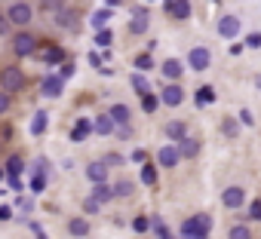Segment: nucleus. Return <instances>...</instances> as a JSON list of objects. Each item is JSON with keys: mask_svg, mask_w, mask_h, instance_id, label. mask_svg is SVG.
Instances as JSON below:
<instances>
[{"mask_svg": "<svg viewBox=\"0 0 261 239\" xmlns=\"http://www.w3.org/2000/svg\"><path fill=\"white\" fill-rule=\"evenodd\" d=\"M111 40H114V34H111L108 28H95V43H98L101 49H108V46H111Z\"/></svg>", "mask_w": 261, "mask_h": 239, "instance_id": "obj_29", "label": "nucleus"}, {"mask_svg": "<svg viewBox=\"0 0 261 239\" xmlns=\"http://www.w3.org/2000/svg\"><path fill=\"white\" fill-rule=\"evenodd\" d=\"M157 160H160V166H166V169H172L178 160H181V154H178V147H160V154H157Z\"/></svg>", "mask_w": 261, "mask_h": 239, "instance_id": "obj_17", "label": "nucleus"}, {"mask_svg": "<svg viewBox=\"0 0 261 239\" xmlns=\"http://www.w3.org/2000/svg\"><path fill=\"white\" fill-rule=\"evenodd\" d=\"M46 126H49V113H46V110H37V113L31 116V135H43Z\"/></svg>", "mask_w": 261, "mask_h": 239, "instance_id": "obj_16", "label": "nucleus"}, {"mask_svg": "<svg viewBox=\"0 0 261 239\" xmlns=\"http://www.w3.org/2000/svg\"><path fill=\"white\" fill-rule=\"evenodd\" d=\"M133 160H136V163H145V160H148V154H145V151H136V154H133Z\"/></svg>", "mask_w": 261, "mask_h": 239, "instance_id": "obj_50", "label": "nucleus"}, {"mask_svg": "<svg viewBox=\"0 0 261 239\" xmlns=\"http://www.w3.org/2000/svg\"><path fill=\"white\" fill-rule=\"evenodd\" d=\"M166 135H169L172 141H181V138H185V123H178V120H175V123H169V126H166Z\"/></svg>", "mask_w": 261, "mask_h": 239, "instance_id": "obj_28", "label": "nucleus"}, {"mask_svg": "<svg viewBox=\"0 0 261 239\" xmlns=\"http://www.w3.org/2000/svg\"><path fill=\"white\" fill-rule=\"evenodd\" d=\"M65 4L62 0H40V10H46V13H56V10H62Z\"/></svg>", "mask_w": 261, "mask_h": 239, "instance_id": "obj_37", "label": "nucleus"}, {"mask_svg": "<svg viewBox=\"0 0 261 239\" xmlns=\"http://www.w3.org/2000/svg\"><path fill=\"white\" fill-rule=\"evenodd\" d=\"M105 4H108V7H117V4H123V0H105Z\"/></svg>", "mask_w": 261, "mask_h": 239, "instance_id": "obj_52", "label": "nucleus"}, {"mask_svg": "<svg viewBox=\"0 0 261 239\" xmlns=\"http://www.w3.org/2000/svg\"><path fill=\"white\" fill-rule=\"evenodd\" d=\"M178 154H181V157H197V154H200V141H194V138H181Z\"/></svg>", "mask_w": 261, "mask_h": 239, "instance_id": "obj_24", "label": "nucleus"}, {"mask_svg": "<svg viewBox=\"0 0 261 239\" xmlns=\"http://www.w3.org/2000/svg\"><path fill=\"white\" fill-rule=\"evenodd\" d=\"M142 107H145L148 113H154V110H157V95H151V92H145V95H142Z\"/></svg>", "mask_w": 261, "mask_h": 239, "instance_id": "obj_34", "label": "nucleus"}, {"mask_svg": "<svg viewBox=\"0 0 261 239\" xmlns=\"http://www.w3.org/2000/svg\"><path fill=\"white\" fill-rule=\"evenodd\" d=\"M83 212H86V215H98V212H101V202H98V199H92V196H89V199H86V202H83Z\"/></svg>", "mask_w": 261, "mask_h": 239, "instance_id": "obj_35", "label": "nucleus"}, {"mask_svg": "<svg viewBox=\"0 0 261 239\" xmlns=\"http://www.w3.org/2000/svg\"><path fill=\"white\" fill-rule=\"evenodd\" d=\"M7 184H10L16 193H22V187H25V184H22V175H7Z\"/></svg>", "mask_w": 261, "mask_h": 239, "instance_id": "obj_38", "label": "nucleus"}, {"mask_svg": "<svg viewBox=\"0 0 261 239\" xmlns=\"http://www.w3.org/2000/svg\"><path fill=\"white\" fill-rule=\"evenodd\" d=\"M123 163H126V160H123L120 154H108V157H105V166H123Z\"/></svg>", "mask_w": 261, "mask_h": 239, "instance_id": "obj_40", "label": "nucleus"}, {"mask_svg": "<svg viewBox=\"0 0 261 239\" xmlns=\"http://www.w3.org/2000/svg\"><path fill=\"white\" fill-rule=\"evenodd\" d=\"M4 172H7V175H22V172H25V160H22V157H10L7 166H4Z\"/></svg>", "mask_w": 261, "mask_h": 239, "instance_id": "obj_25", "label": "nucleus"}, {"mask_svg": "<svg viewBox=\"0 0 261 239\" xmlns=\"http://www.w3.org/2000/svg\"><path fill=\"white\" fill-rule=\"evenodd\" d=\"M133 89H136L139 95H145V92H151V86H148V80H145L142 74H133Z\"/></svg>", "mask_w": 261, "mask_h": 239, "instance_id": "obj_30", "label": "nucleus"}, {"mask_svg": "<svg viewBox=\"0 0 261 239\" xmlns=\"http://www.w3.org/2000/svg\"><path fill=\"white\" fill-rule=\"evenodd\" d=\"M92 199H98V202H101V205H105V202H111V199H114V190H111V187H108V181H98V184H95V187H92Z\"/></svg>", "mask_w": 261, "mask_h": 239, "instance_id": "obj_21", "label": "nucleus"}, {"mask_svg": "<svg viewBox=\"0 0 261 239\" xmlns=\"http://www.w3.org/2000/svg\"><path fill=\"white\" fill-rule=\"evenodd\" d=\"M224 132L227 135H237V123H233V120H224Z\"/></svg>", "mask_w": 261, "mask_h": 239, "instance_id": "obj_47", "label": "nucleus"}, {"mask_svg": "<svg viewBox=\"0 0 261 239\" xmlns=\"http://www.w3.org/2000/svg\"><path fill=\"white\" fill-rule=\"evenodd\" d=\"M4 175H7V172H4V169H0V181H4Z\"/></svg>", "mask_w": 261, "mask_h": 239, "instance_id": "obj_53", "label": "nucleus"}, {"mask_svg": "<svg viewBox=\"0 0 261 239\" xmlns=\"http://www.w3.org/2000/svg\"><path fill=\"white\" fill-rule=\"evenodd\" d=\"M59 77H62V80H68V77H74V65H65V68H62V74H59Z\"/></svg>", "mask_w": 261, "mask_h": 239, "instance_id": "obj_48", "label": "nucleus"}, {"mask_svg": "<svg viewBox=\"0 0 261 239\" xmlns=\"http://www.w3.org/2000/svg\"><path fill=\"white\" fill-rule=\"evenodd\" d=\"M209 101H215V89H212V86H203V89L197 92V104H209Z\"/></svg>", "mask_w": 261, "mask_h": 239, "instance_id": "obj_31", "label": "nucleus"}, {"mask_svg": "<svg viewBox=\"0 0 261 239\" xmlns=\"http://www.w3.org/2000/svg\"><path fill=\"white\" fill-rule=\"evenodd\" d=\"M136 68H139V71H151V68H154V58H151L148 52H142V55H136Z\"/></svg>", "mask_w": 261, "mask_h": 239, "instance_id": "obj_33", "label": "nucleus"}, {"mask_svg": "<svg viewBox=\"0 0 261 239\" xmlns=\"http://www.w3.org/2000/svg\"><path fill=\"white\" fill-rule=\"evenodd\" d=\"M68 233L77 236V239L89 236V221H86V218H71V221H68Z\"/></svg>", "mask_w": 261, "mask_h": 239, "instance_id": "obj_19", "label": "nucleus"}, {"mask_svg": "<svg viewBox=\"0 0 261 239\" xmlns=\"http://www.w3.org/2000/svg\"><path fill=\"white\" fill-rule=\"evenodd\" d=\"M46 184H49V175H46V172H31L28 187H31V193H34V196H40V193L46 190Z\"/></svg>", "mask_w": 261, "mask_h": 239, "instance_id": "obj_18", "label": "nucleus"}, {"mask_svg": "<svg viewBox=\"0 0 261 239\" xmlns=\"http://www.w3.org/2000/svg\"><path fill=\"white\" fill-rule=\"evenodd\" d=\"M34 52H37V37H34L31 31L13 34V55H16V58H28V55H34Z\"/></svg>", "mask_w": 261, "mask_h": 239, "instance_id": "obj_3", "label": "nucleus"}, {"mask_svg": "<svg viewBox=\"0 0 261 239\" xmlns=\"http://www.w3.org/2000/svg\"><path fill=\"white\" fill-rule=\"evenodd\" d=\"M249 215H252L255 221H261V199H255V202H252V208H249Z\"/></svg>", "mask_w": 261, "mask_h": 239, "instance_id": "obj_44", "label": "nucleus"}, {"mask_svg": "<svg viewBox=\"0 0 261 239\" xmlns=\"http://www.w3.org/2000/svg\"><path fill=\"white\" fill-rule=\"evenodd\" d=\"M111 16H114V13H111V10H95V13H92V19H89V22H92V28H105V25H108V19H111Z\"/></svg>", "mask_w": 261, "mask_h": 239, "instance_id": "obj_27", "label": "nucleus"}, {"mask_svg": "<svg viewBox=\"0 0 261 239\" xmlns=\"http://www.w3.org/2000/svg\"><path fill=\"white\" fill-rule=\"evenodd\" d=\"M89 62H92V68H101V55H98V52H92Z\"/></svg>", "mask_w": 261, "mask_h": 239, "instance_id": "obj_49", "label": "nucleus"}, {"mask_svg": "<svg viewBox=\"0 0 261 239\" xmlns=\"http://www.w3.org/2000/svg\"><path fill=\"white\" fill-rule=\"evenodd\" d=\"M13 218V208L10 205H0V221H10Z\"/></svg>", "mask_w": 261, "mask_h": 239, "instance_id": "obj_46", "label": "nucleus"}, {"mask_svg": "<svg viewBox=\"0 0 261 239\" xmlns=\"http://www.w3.org/2000/svg\"><path fill=\"white\" fill-rule=\"evenodd\" d=\"M246 43H249V46H255V49H258V46H261V31H252V34H249V37H246Z\"/></svg>", "mask_w": 261, "mask_h": 239, "instance_id": "obj_41", "label": "nucleus"}, {"mask_svg": "<svg viewBox=\"0 0 261 239\" xmlns=\"http://www.w3.org/2000/svg\"><path fill=\"white\" fill-rule=\"evenodd\" d=\"M4 16H7L10 28H28L34 22V7L28 4V0H13V4L4 10Z\"/></svg>", "mask_w": 261, "mask_h": 239, "instance_id": "obj_1", "label": "nucleus"}, {"mask_svg": "<svg viewBox=\"0 0 261 239\" xmlns=\"http://www.w3.org/2000/svg\"><path fill=\"white\" fill-rule=\"evenodd\" d=\"M148 25H151V13L145 7H136L133 10V19H129V31H133V34H145Z\"/></svg>", "mask_w": 261, "mask_h": 239, "instance_id": "obj_5", "label": "nucleus"}, {"mask_svg": "<svg viewBox=\"0 0 261 239\" xmlns=\"http://www.w3.org/2000/svg\"><path fill=\"white\" fill-rule=\"evenodd\" d=\"M0 34H10V22H7V16H4V10H0Z\"/></svg>", "mask_w": 261, "mask_h": 239, "instance_id": "obj_45", "label": "nucleus"}, {"mask_svg": "<svg viewBox=\"0 0 261 239\" xmlns=\"http://www.w3.org/2000/svg\"><path fill=\"white\" fill-rule=\"evenodd\" d=\"M133 227H136V233H145V230L151 227V218H136V221H133Z\"/></svg>", "mask_w": 261, "mask_h": 239, "instance_id": "obj_39", "label": "nucleus"}, {"mask_svg": "<svg viewBox=\"0 0 261 239\" xmlns=\"http://www.w3.org/2000/svg\"><path fill=\"white\" fill-rule=\"evenodd\" d=\"M62 89H65V80H62V77H46V80L40 83V92H43L46 98H59Z\"/></svg>", "mask_w": 261, "mask_h": 239, "instance_id": "obj_10", "label": "nucleus"}, {"mask_svg": "<svg viewBox=\"0 0 261 239\" xmlns=\"http://www.w3.org/2000/svg\"><path fill=\"white\" fill-rule=\"evenodd\" d=\"M166 13L175 19H188L191 16V4L188 0H166Z\"/></svg>", "mask_w": 261, "mask_h": 239, "instance_id": "obj_15", "label": "nucleus"}, {"mask_svg": "<svg viewBox=\"0 0 261 239\" xmlns=\"http://www.w3.org/2000/svg\"><path fill=\"white\" fill-rule=\"evenodd\" d=\"M40 62H43V65H62V62H65L62 46H46V49H43V55H40Z\"/></svg>", "mask_w": 261, "mask_h": 239, "instance_id": "obj_20", "label": "nucleus"}, {"mask_svg": "<svg viewBox=\"0 0 261 239\" xmlns=\"http://www.w3.org/2000/svg\"><path fill=\"white\" fill-rule=\"evenodd\" d=\"M53 22H56L59 28H65V31H77V13L68 10V7L56 10V13H53Z\"/></svg>", "mask_w": 261, "mask_h": 239, "instance_id": "obj_6", "label": "nucleus"}, {"mask_svg": "<svg viewBox=\"0 0 261 239\" xmlns=\"http://www.w3.org/2000/svg\"><path fill=\"white\" fill-rule=\"evenodd\" d=\"M108 116L114 120L117 126H123V123H129V107H126V104H114V107L108 110Z\"/></svg>", "mask_w": 261, "mask_h": 239, "instance_id": "obj_22", "label": "nucleus"}, {"mask_svg": "<svg viewBox=\"0 0 261 239\" xmlns=\"http://www.w3.org/2000/svg\"><path fill=\"white\" fill-rule=\"evenodd\" d=\"M111 190H114V196H129V193H133L136 187H133V181H129V178H120V181H117Z\"/></svg>", "mask_w": 261, "mask_h": 239, "instance_id": "obj_26", "label": "nucleus"}, {"mask_svg": "<svg viewBox=\"0 0 261 239\" xmlns=\"http://www.w3.org/2000/svg\"><path fill=\"white\" fill-rule=\"evenodd\" d=\"M10 107H13V98H10V92H4V89H0V116H4Z\"/></svg>", "mask_w": 261, "mask_h": 239, "instance_id": "obj_36", "label": "nucleus"}, {"mask_svg": "<svg viewBox=\"0 0 261 239\" xmlns=\"http://www.w3.org/2000/svg\"><path fill=\"white\" fill-rule=\"evenodd\" d=\"M0 89L4 92H19V89H25V74H22V68H4L0 71Z\"/></svg>", "mask_w": 261, "mask_h": 239, "instance_id": "obj_4", "label": "nucleus"}, {"mask_svg": "<svg viewBox=\"0 0 261 239\" xmlns=\"http://www.w3.org/2000/svg\"><path fill=\"white\" fill-rule=\"evenodd\" d=\"M221 202H224L227 208H240V205L246 202V193H243V187H227V190L221 193Z\"/></svg>", "mask_w": 261, "mask_h": 239, "instance_id": "obj_11", "label": "nucleus"}, {"mask_svg": "<svg viewBox=\"0 0 261 239\" xmlns=\"http://www.w3.org/2000/svg\"><path fill=\"white\" fill-rule=\"evenodd\" d=\"M86 178H89L92 184H98V181H108V166H105V160H95V163H89V166H86Z\"/></svg>", "mask_w": 261, "mask_h": 239, "instance_id": "obj_14", "label": "nucleus"}, {"mask_svg": "<svg viewBox=\"0 0 261 239\" xmlns=\"http://www.w3.org/2000/svg\"><path fill=\"white\" fill-rule=\"evenodd\" d=\"M209 58H212V55H209V49H206V46H194V49H191V55H188V62H191V68H194V71H206V68H209Z\"/></svg>", "mask_w": 261, "mask_h": 239, "instance_id": "obj_7", "label": "nucleus"}, {"mask_svg": "<svg viewBox=\"0 0 261 239\" xmlns=\"http://www.w3.org/2000/svg\"><path fill=\"white\" fill-rule=\"evenodd\" d=\"M218 34L221 37H237L240 34V19L237 16H221L218 19Z\"/></svg>", "mask_w": 261, "mask_h": 239, "instance_id": "obj_9", "label": "nucleus"}, {"mask_svg": "<svg viewBox=\"0 0 261 239\" xmlns=\"http://www.w3.org/2000/svg\"><path fill=\"white\" fill-rule=\"evenodd\" d=\"M230 239H249V230L246 227H233L230 230Z\"/></svg>", "mask_w": 261, "mask_h": 239, "instance_id": "obj_42", "label": "nucleus"}, {"mask_svg": "<svg viewBox=\"0 0 261 239\" xmlns=\"http://www.w3.org/2000/svg\"><path fill=\"white\" fill-rule=\"evenodd\" d=\"M89 135H92V120L80 116L77 123H74V129H71V141H86Z\"/></svg>", "mask_w": 261, "mask_h": 239, "instance_id": "obj_12", "label": "nucleus"}, {"mask_svg": "<svg viewBox=\"0 0 261 239\" xmlns=\"http://www.w3.org/2000/svg\"><path fill=\"white\" fill-rule=\"evenodd\" d=\"M163 77H166V80H178V77H181V62H175V58L163 62Z\"/></svg>", "mask_w": 261, "mask_h": 239, "instance_id": "obj_23", "label": "nucleus"}, {"mask_svg": "<svg viewBox=\"0 0 261 239\" xmlns=\"http://www.w3.org/2000/svg\"><path fill=\"white\" fill-rule=\"evenodd\" d=\"M142 181H145V184H157V169H154L151 163L142 166Z\"/></svg>", "mask_w": 261, "mask_h": 239, "instance_id": "obj_32", "label": "nucleus"}, {"mask_svg": "<svg viewBox=\"0 0 261 239\" xmlns=\"http://www.w3.org/2000/svg\"><path fill=\"white\" fill-rule=\"evenodd\" d=\"M31 230L37 233V239H46V233H43V227H40V224H31Z\"/></svg>", "mask_w": 261, "mask_h": 239, "instance_id": "obj_51", "label": "nucleus"}, {"mask_svg": "<svg viewBox=\"0 0 261 239\" xmlns=\"http://www.w3.org/2000/svg\"><path fill=\"white\" fill-rule=\"evenodd\" d=\"M160 101L163 104H169V107H178L181 101H185V92H181V86H163V92H160Z\"/></svg>", "mask_w": 261, "mask_h": 239, "instance_id": "obj_8", "label": "nucleus"}, {"mask_svg": "<svg viewBox=\"0 0 261 239\" xmlns=\"http://www.w3.org/2000/svg\"><path fill=\"white\" fill-rule=\"evenodd\" d=\"M16 208L28 215V212H31V199H25V196H22V199H16Z\"/></svg>", "mask_w": 261, "mask_h": 239, "instance_id": "obj_43", "label": "nucleus"}, {"mask_svg": "<svg viewBox=\"0 0 261 239\" xmlns=\"http://www.w3.org/2000/svg\"><path fill=\"white\" fill-rule=\"evenodd\" d=\"M209 227H212V218L206 212H200L181 224V236L185 239H209Z\"/></svg>", "mask_w": 261, "mask_h": 239, "instance_id": "obj_2", "label": "nucleus"}, {"mask_svg": "<svg viewBox=\"0 0 261 239\" xmlns=\"http://www.w3.org/2000/svg\"><path fill=\"white\" fill-rule=\"evenodd\" d=\"M114 129H117V123H114L108 113H101V116L92 120V132H95V135H114Z\"/></svg>", "mask_w": 261, "mask_h": 239, "instance_id": "obj_13", "label": "nucleus"}]
</instances>
